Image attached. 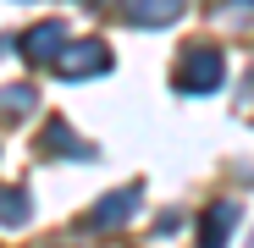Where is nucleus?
Here are the masks:
<instances>
[{
  "label": "nucleus",
  "instance_id": "f257e3e1",
  "mask_svg": "<svg viewBox=\"0 0 254 248\" xmlns=\"http://www.w3.org/2000/svg\"><path fill=\"white\" fill-rule=\"evenodd\" d=\"M183 89H188V94L221 89V50H193L188 66H183Z\"/></svg>",
  "mask_w": 254,
  "mask_h": 248
},
{
  "label": "nucleus",
  "instance_id": "f03ea898",
  "mask_svg": "<svg viewBox=\"0 0 254 248\" xmlns=\"http://www.w3.org/2000/svg\"><path fill=\"white\" fill-rule=\"evenodd\" d=\"M122 11H127V22H138V28H160V22H172L183 11V0H122Z\"/></svg>",
  "mask_w": 254,
  "mask_h": 248
},
{
  "label": "nucleus",
  "instance_id": "7ed1b4c3",
  "mask_svg": "<svg viewBox=\"0 0 254 248\" xmlns=\"http://www.w3.org/2000/svg\"><path fill=\"white\" fill-rule=\"evenodd\" d=\"M138 210V188H122V193H111V198H100V210L89 215V226H122L127 215Z\"/></svg>",
  "mask_w": 254,
  "mask_h": 248
},
{
  "label": "nucleus",
  "instance_id": "20e7f679",
  "mask_svg": "<svg viewBox=\"0 0 254 248\" xmlns=\"http://www.w3.org/2000/svg\"><path fill=\"white\" fill-rule=\"evenodd\" d=\"M22 50H28L33 61H56V55L66 50V39H61V28H56V22H45V28H33V33L22 39Z\"/></svg>",
  "mask_w": 254,
  "mask_h": 248
},
{
  "label": "nucleus",
  "instance_id": "39448f33",
  "mask_svg": "<svg viewBox=\"0 0 254 248\" xmlns=\"http://www.w3.org/2000/svg\"><path fill=\"white\" fill-rule=\"evenodd\" d=\"M111 66V50L105 45H94V39H89V45H72L66 50V72H105Z\"/></svg>",
  "mask_w": 254,
  "mask_h": 248
},
{
  "label": "nucleus",
  "instance_id": "423d86ee",
  "mask_svg": "<svg viewBox=\"0 0 254 248\" xmlns=\"http://www.w3.org/2000/svg\"><path fill=\"white\" fill-rule=\"evenodd\" d=\"M238 226V210L232 204H216V215L204 221V248H227V232Z\"/></svg>",
  "mask_w": 254,
  "mask_h": 248
},
{
  "label": "nucleus",
  "instance_id": "0eeeda50",
  "mask_svg": "<svg viewBox=\"0 0 254 248\" xmlns=\"http://www.w3.org/2000/svg\"><path fill=\"white\" fill-rule=\"evenodd\" d=\"M0 221H6V226H22V221H28V193H22V188L0 193Z\"/></svg>",
  "mask_w": 254,
  "mask_h": 248
}]
</instances>
